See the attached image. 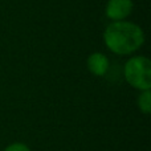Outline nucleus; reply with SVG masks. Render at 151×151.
<instances>
[{"label":"nucleus","mask_w":151,"mask_h":151,"mask_svg":"<svg viewBox=\"0 0 151 151\" xmlns=\"http://www.w3.org/2000/svg\"><path fill=\"white\" fill-rule=\"evenodd\" d=\"M146 41L141 25L129 20L110 21L104 31V44L110 52L118 56H133Z\"/></svg>","instance_id":"f257e3e1"},{"label":"nucleus","mask_w":151,"mask_h":151,"mask_svg":"<svg viewBox=\"0 0 151 151\" xmlns=\"http://www.w3.org/2000/svg\"><path fill=\"white\" fill-rule=\"evenodd\" d=\"M133 0H107L105 5V15L110 21H122L133 13Z\"/></svg>","instance_id":"7ed1b4c3"},{"label":"nucleus","mask_w":151,"mask_h":151,"mask_svg":"<svg viewBox=\"0 0 151 151\" xmlns=\"http://www.w3.org/2000/svg\"><path fill=\"white\" fill-rule=\"evenodd\" d=\"M125 81L139 91L151 90V61L142 55L130 56L123 65Z\"/></svg>","instance_id":"f03ea898"},{"label":"nucleus","mask_w":151,"mask_h":151,"mask_svg":"<svg viewBox=\"0 0 151 151\" xmlns=\"http://www.w3.org/2000/svg\"><path fill=\"white\" fill-rule=\"evenodd\" d=\"M137 106L141 110V113L149 115L151 113V90L139 91V96L137 97Z\"/></svg>","instance_id":"39448f33"},{"label":"nucleus","mask_w":151,"mask_h":151,"mask_svg":"<svg viewBox=\"0 0 151 151\" xmlns=\"http://www.w3.org/2000/svg\"><path fill=\"white\" fill-rule=\"evenodd\" d=\"M86 66H88V70L93 76L104 77V76H106L110 68L109 57L102 52H93L91 55H89L88 60H86Z\"/></svg>","instance_id":"20e7f679"},{"label":"nucleus","mask_w":151,"mask_h":151,"mask_svg":"<svg viewBox=\"0 0 151 151\" xmlns=\"http://www.w3.org/2000/svg\"><path fill=\"white\" fill-rule=\"evenodd\" d=\"M4 151H32L29 146H27L23 142H13V143L8 145L4 149Z\"/></svg>","instance_id":"423d86ee"}]
</instances>
